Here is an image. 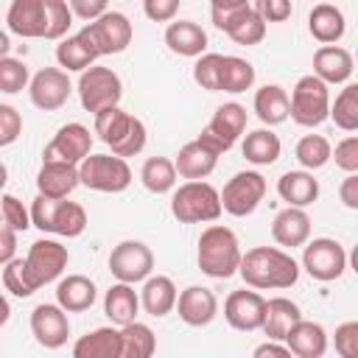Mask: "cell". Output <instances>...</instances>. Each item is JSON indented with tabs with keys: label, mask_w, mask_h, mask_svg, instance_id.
Instances as JSON below:
<instances>
[{
	"label": "cell",
	"mask_w": 358,
	"mask_h": 358,
	"mask_svg": "<svg viewBox=\"0 0 358 358\" xmlns=\"http://www.w3.org/2000/svg\"><path fill=\"white\" fill-rule=\"evenodd\" d=\"M241 280L255 291H282L299 280V263L277 246H255L241 255Z\"/></svg>",
	"instance_id": "cell-1"
},
{
	"label": "cell",
	"mask_w": 358,
	"mask_h": 358,
	"mask_svg": "<svg viewBox=\"0 0 358 358\" xmlns=\"http://www.w3.org/2000/svg\"><path fill=\"white\" fill-rule=\"evenodd\" d=\"M241 241L238 235L224 227V224H210L201 235H199V268L201 274L213 277V280H229L232 274H238L241 266Z\"/></svg>",
	"instance_id": "cell-2"
},
{
	"label": "cell",
	"mask_w": 358,
	"mask_h": 358,
	"mask_svg": "<svg viewBox=\"0 0 358 358\" xmlns=\"http://www.w3.org/2000/svg\"><path fill=\"white\" fill-rule=\"evenodd\" d=\"M92 117H95V134H98V140L106 143L115 157H120V159L137 157L145 148L148 131H145V123L140 117L123 112L120 106L101 109Z\"/></svg>",
	"instance_id": "cell-3"
},
{
	"label": "cell",
	"mask_w": 358,
	"mask_h": 358,
	"mask_svg": "<svg viewBox=\"0 0 358 358\" xmlns=\"http://www.w3.org/2000/svg\"><path fill=\"white\" fill-rule=\"evenodd\" d=\"M31 227L62 238H78L87 229V210L78 201L36 196L31 204Z\"/></svg>",
	"instance_id": "cell-4"
},
{
	"label": "cell",
	"mask_w": 358,
	"mask_h": 358,
	"mask_svg": "<svg viewBox=\"0 0 358 358\" xmlns=\"http://www.w3.org/2000/svg\"><path fill=\"white\" fill-rule=\"evenodd\" d=\"M171 215L179 224H213L221 218V199L210 182H185L173 187Z\"/></svg>",
	"instance_id": "cell-5"
},
{
	"label": "cell",
	"mask_w": 358,
	"mask_h": 358,
	"mask_svg": "<svg viewBox=\"0 0 358 358\" xmlns=\"http://www.w3.org/2000/svg\"><path fill=\"white\" fill-rule=\"evenodd\" d=\"M330 112V87L322 84L316 76H302L288 98V117L296 126L316 129L327 120Z\"/></svg>",
	"instance_id": "cell-6"
},
{
	"label": "cell",
	"mask_w": 358,
	"mask_h": 358,
	"mask_svg": "<svg viewBox=\"0 0 358 358\" xmlns=\"http://www.w3.org/2000/svg\"><path fill=\"white\" fill-rule=\"evenodd\" d=\"M81 39L90 45V50L95 56H115V53H123L129 45H131V22L123 11H106L103 17H98L95 22H87L81 31Z\"/></svg>",
	"instance_id": "cell-7"
},
{
	"label": "cell",
	"mask_w": 358,
	"mask_h": 358,
	"mask_svg": "<svg viewBox=\"0 0 358 358\" xmlns=\"http://www.w3.org/2000/svg\"><path fill=\"white\" fill-rule=\"evenodd\" d=\"M78 182L95 193H123L131 185V168L115 154H90L78 165Z\"/></svg>",
	"instance_id": "cell-8"
},
{
	"label": "cell",
	"mask_w": 358,
	"mask_h": 358,
	"mask_svg": "<svg viewBox=\"0 0 358 358\" xmlns=\"http://www.w3.org/2000/svg\"><path fill=\"white\" fill-rule=\"evenodd\" d=\"M120 98H123V81L112 67L92 64L90 70L81 73V78H78V101H81V106L87 112L98 115L101 109L120 106Z\"/></svg>",
	"instance_id": "cell-9"
},
{
	"label": "cell",
	"mask_w": 358,
	"mask_h": 358,
	"mask_svg": "<svg viewBox=\"0 0 358 358\" xmlns=\"http://www.w3.org/2000/svg\"><path fill=\"white\" fill-rule=\"evenodd\" d=\"M266 190H268V185H266L263 173H257V171H241L218 193L221 213H229L235 218H246V215H252L260 207Z\"/></svg>",
	"instance_id": "cell-10"
},
{
	"label": "cell",
	"mask_w": 358,
	"mask_h": 358,
	"mask_svg": "<svg viewBox=\"0 0 358 358\" xmlns=\"http://www.w3.org/2000/svg\"><path fill=\"white\" fill-rule=\"evenodd\" d=\"M25 263V274L31 280L34 288H42L53 280H59L70 263V252L67 246H62L59 241H50V238H39L31 243L28 255L22 257Z\"/></svg>",
	"instance_id": "cell-11"
},
{
	"label": "cell",
	"mask_w": 358,
	"mask_h": 358,
	"mask_svg": "<svg viewBox=\"0 0 358 358\" xmlns=\"http://www.w3.org/2000/svg\"><path fill=\"white\" fill-rule=\"evenodd\" d=\"M109 271L117 282H145L154 271V252L143 241H120L109 252Z\"/></svg>",
	"instance_id": "cell-12"
},
{
	"label": "cell",
	"mask_w": 358,
	"mask_h": 358,
	"mask_svg": "<svg viewBox=\"0 0 358 358\" xmlns=\"http://www.w3.org/2000/svg\"><path fill=\"white\" fill-rule=\"evenodd\" d=\"M302 268L319 282H333L347 268V252L336 238H313L305 243Z\"/></svg>",
	"instance_id": "cell-13"
},
{
	"label": "cell",
	"mask_w": 358,
	"mask_h": 358,
	"mask_svg": "<svg viewBox=\"0 0 358 358\" xmlns=\"http://www.w3.org/2000/svg\"><path fill=\"white\" fill-rule=\"evenodd\" d=\"M246 106H241V103H235V101H229V103H221L215 112H213V117H210V123L204 126V131L199 134L207 145H213L218 154H227L238 140H241V134L246 131Z\"/></svg>",
	"instance_id": "cell-14"
},
{
	"label": "cell",
	"mask_w": 358,
	"mask_h": 358,
	"mask_svg": "<svg viewBox=\"0 0 358 358\" xmlns=\"http://www.w3.org/2000/svg\"><path fill=\"white\" fill-rule=\"evenodd\" d=\"M92 148V134L84 123H64L53 140L42 151V162H67V165H81L90 157Z\"/></svg>",
	"instance_id": "cell-15"
},
{
	"label": "cell",
	"mask_w": 358,
	"mask_h": 358,
	"mask_svg": "<svg viewBox=\"0 0 358 358\" xmlns=\"http://www.w3.org/2000/svg\"><path fill=\"white\" fill-rule=\"evenodd\" d=\"M73 92V84H70V76L59 67H42L39 73L31 76L28 81V98L36 109L42 112H56L67 103Z\"/></svg>",
	"instance_id": "cell-16"
},
{
	"label": "cell",
	"mask_w": 358,
	"mask_h": 358,
	"mask_svg": "<svg viewBox=\"0 0 358 358\" xmlns=\"http://www.w3.org/2000/svg\"><path fill=\"white\" fill-rule=\"evenodd\" d=\"M263 316H266V299L257 291L241 288L224 299V319L232 330L255 333L263 327Z\"/></svg>",
	"instance_id": "cell-17"
},
{
	"label": "cell",
	"mask_w": 358,
	"mask_h": 358,
	"mask_svg": "<svg viewBox=\"0 0 358 358\" xmlns=\"http://www.w3.org/2000/svg\"><path fill=\"white\" fill-rule=\"evenodd\" d=\"M31 333L39 347L59 350L67 344L70 336V319L56 302H42L31 310Z\"/></svg>",
	"instance_id": "cell-18"
},
{
	"label": "cell",
	"mask_w": 358,
	"mask_h": 358,
	"mask_svg": "<svg viewBox=\"0 0 358 358\" xmlns=\"http://www.w3.org/2000/svg\"><path fill=\"white\" fill-rule=\"evenodd\" d=\"M218 157H221V154H218L213 145H207L201 137H196V140H190V143H185V145L179 148V154H176V159H173L176 176H182V179H187V182H204V179L215 171Z\"/></svg>",
	"instance_id": "cell-19"
},
{
	"label": "cell",
	"mask_w": 358,
	"mask_h": 358,
	"mask_svg": "<svg viewBox=\"0 0 358 358\" xmlns=\"http://www.w3.org/2000/svg\"><path fill=\"white\" fill-rule=\"evenodd\" d=\"M176 313L187 327H207L218 316V299L204 285H187L176 296Z\"/></svg>",
	"instance_id": "cell-20"
},
{
	"label": "cell",
	"mask_w": 358,
	"mask_h": 358,
	"mask_svg": "<svg viewBox=\"0 0 358 358\" xmlns=\"http://www.w3.org/2000/svg\"><path fill=\"white\" fill-rule=\"evenodd\" d=\"M352 53L341 45H322L316 53H313V73L322 84H350L352 78Z\"/></svg>",
	"instance_id": "cell-21"
},
{
	"label": "cell",
	"mask_w": 358,
	"mask_h": 358,
	"mask_svg": "<svg viewBox=\"0 0 358 358\" xmlns=\"http://www.w3.org/2000/svg\"><path fill=\"white\" fill-rule=\"evenodd\" d=\"M6 22L8 31L22 39H45V28H48L45 0H14L8 6Z\"/></svg>",
	"instance_id": "cell-22"
},
{
	"label": "cell",
	"mask_w": 358,
	"mask_h": 358,
	"mask_svg": "<svg viewBox=\"0 0 358 358\" xmlns=\"http://www.w3.org/2000/svg\"><path fill=\"white\" fill-rule=\"evenodd\" d=\"M271 238L285 249L305 246L310 241V215L299 207H282L271 221Z\"/></svg>",
	"instance_id": "cell-23"
},
{
	"label": "cell",
	"mask_w": 358,
	"mask_h": 358,
	"mask_svg": "<svg viewBox=\"0 0 358 358\" xmlns=\"http://www.w3.org/2000/svg\"><path fill=\"white\" fill-rule=\"evenodd\" d=\"M285 347L294 358H322L327 352V330L319 322L310 319H299L288 336H285Z\"/></svg>",
	"instance_id": "cell-24"
},
{
	"label": "cell",
	"mask_w": 358,
	"mask_h": 358,
	"mask_svg": "<svg viewBox=\"0 0 358 358\" xmlns=\"http://www.w3.org/2000/svg\"><path fill=\"white\" fill-rule=\"evenodd\" d=\"M165 45L176 56L199 59L207 50V31L193 20H176L165 28Z\"/></svg>",
	"instance_id": "cell-25"
},
{
	"label": "cell",
	"mask_w": 358,
	"mask_h": 358,
	"mask_svg": "<svg viewBox=\"0 0 358 358\" xmlns=\"http://www.w3.org/2000/svg\"><path fill=\"white\" fill-rule=\"evenodd\" d=\"M78 165L67 162H42L36 173V190L45 199H67L78 187Z\"/></svg>",
	"instance_id": "cell-26"
},
{
	"label": "cell",
	"mask_w": 358,
	"mask_h": 358,
	"mask_svg": "<svg viewBox=\"0 0 358 358\" xmlns=\"http://www.w3.org/2000/svg\"><path fill=\"white\" fill-rule=\"evenodd\" d=\"M95 296H98V288L90 277L84 274H67L59 280L56 285V305L64 310V313H81V310H90L95 305Z\"/></svg>",
	"instance_id": "cell-27"
},
{
	"label": "cell",
	"mask_w": 358,
	"mask_h": 358,
	"mask_svg": "<svg viewBox=\"0 0 358 358\" xmlns=\"http://www.w3.org/2000/svg\"><path fill=\"white\" fill-rule=\"evenodd\" d=\"M176 296H179V291H176V285H173L171 277H165V274H151V277L143 282L140 308H143L148 316L162 319V316H168V313L176 308Z\"/></svg>",
	"instance_id": "cell-28"
},
{
	"label": "cell",
	"mask_w": 358,
	"mask_h": 358,
	"mask_svg": "<svg viewBox=\"0 0 358 358\" xmlns=\"http://www.w3.org/2000/svg\"><path fill=\"white\" fill-rule=\"evenodd\" d=\"M308 31L316 42L322 45H336L344 31H347V20H344V11L333 3H316L308 14Z\"/></svg>",
	"instance_id": "cell-29"
},
{
	"label": "cell",
	"mask_w": 358,
	"mask_h": 358,
	"mask_svg": "<svg viewBox=\"0 0 358 358\" xmlns=\"http://www.w3.org/2000/svg\"><path fill=\"white\" fill-rule=\"evenodd\" d=\"M277 193L288 207L305 210L319 199V179H313V173L308 171H285L277 179Z\"/></svg>",
	"instance_id": "cell-30"
},
{
	"label": "cell",
	"mask_w": 358,
	"mask_h": 358,
	"mask_svg": "<svg viewBox=\"0 0 358 358\" xmlns=\"http://www.w3.org/2000/svg\"><path fill=\"white\" fill-rule=\"evenodd\" d=\"M302 319V310L296 302H291L288 296H274L266 299V316H263V333L268 336V341H285L288 330Z\"/></svg>",
	"instance_id": "cell-31"
},
{
	"label": "cell",
	"mask_w": 358,
	"mask_h": 358,
	"mask_svg": "<svg viewBox=\"0 0 358 358\" xmlns=\"http://www.w3.org/2000/svg\"><path fill=\"white\" fill-rule=\"evenodd\" d=\"M137 310H140V294L134 291V285L115 282L106 291V296H103V313L109 316L112 324L126 327V324L137 322Z\"/></svg>",
	"instance_id": "cell-32"
},
{
	"label": "cell",
	"mask_w": 358,
	"mask_h": 358,
	"mask_svg": "<svg viewBox=\"0 0 358 358\" xmlns=\"http://www.w3.org/2000/svg\"><path fill=\"white\" fill-rule=\"evenodd\" d=\"M120 327H95L73 344V358H117Z\"/></svg>",
	"instance_id": "cell-33"
},
{
	"label": "cell",
	"mask_w": 358,
	"mask_h": 358,
	"mask_svg": "<svg viewBox=\"0 0 358 358\" xmlns=\"http://www.w3.org/2000/svg\"><path fill=\"white\" fill-rule=\"evenodd\" d=\"M255 115L263 126H280L288 120V92L280 87V84H266L255 92Z\"/></svg>",
	"instance_id": "cell-34"
},
{
	"label": "cell",
	"mask_w": 358,
	"mask_h": 358,
	"mask_svg": "<svg viewBox=\"0 0 358 358\" xmlns=\"http://www.w3.org/2000/svg\"><path fill=\"white\" fill-rule=\"evenodd\" d=\"M280 151H282V143L271 129H255L241 143V154L252 165H274L280 159Z\"/></svg>",
	"instance_id": "cell-35"
},
{
	"label": "cell",
	"mask_w": 358,
	"mask_h": 358,
	"mask_svg": "<svg viewBox=\"0 0 358 358\" xmlns=\"http://www.w3.org/2000/svg\"><path fill=\"white\" fill-rule=\"evenodd\" d=\"M232 42H238V45H257V42H263V36H266V22H263V17L257 14V8H255V3H243V8L232 17V22L227 25V31H224Z\"/></svg>",
	"instance_id": "cell-36"
},
{
	"label": "cell",
	"mask_w": 358,
	"mask_h": 358,
	"mask_svg": "<svg viewBox=\"0 0 358 358\" xmlns=\"http://www.w3.org/2000/svg\"><path fill=\"white\" fill-rule=\"evenodd\" d=\"M95 59L98 56L90 50V45L81 39V34L64 36L56 45V62H59V70H64V73H84L95 64Z\"/></svg>",
	"instance_id": "cell-37"
},
{
	"label": "cell",
	"mask_w": 358,
	"mask_h": 358,
	"mask_svg": "<svg viewBox=\"0 0 358 358\" xmlns=\"http://www.w3.org/2000/svg\"><path fill=\"white\" fill-rule=\"evenodd\" d=\"M157 352V336L148 324L131 322L120 327V352L117 358H151Z\"/></svg>",
	"instance_id": "cell-38"
},
{
	"label": "cell",
	"mask_w": 358,
	"mask_h": 358,
	"mask_svg": "<svg viewBox=\"0 0 358 358\" xmlns=\"http://www.w3.org/2000/svg\"><path fill=\"white\" fill-rule=\"evenodd\" d=\"M140 182L148 193H171L176 187V168H173V159L168 157H148L140 168Z\"/></svg>",
	"instance_id": "cell-39"
},
{
	"label": "cell",
	"mask_w": 358,
	"mask_h": 358,
	"mask_svg": "<svg viewBox=\"0 0 358 358\" xmlns=\"http://www.w3.org/2000/svg\"><path fill=\"white\" fill-rule=\"evenodd\" d=\"M330 154H333V145H330V140L322 137V134H305V137L296 143V148H294L296 162H299L302 171H308V173L324 168V165L330 162Z\"/></svg>",
	"instance_id": "cell-40"
},
{
	"label": "cell",
	"mask_w": 358,
	"mask_h": 358,
	"mask_svg": "<svg viewBox=\"0 0 358 358\" xmlns=\"http://www.w3.org/2000/svg\"><path fill=\"white\" fill-rule=\"evenodd\" d=\"M255 84V67L252 62L241 59V56H224V64H221V90L218 92H246L252 90Z\"/></svg>",
	"instance_id": "cell-41"
},
{
	"label": "cell",
	"mask_w": 358,
	"mask_h": 358,
	"mask_svg": "<svg viewBox=\"0 0 358 358\" xmlns=\"http://www.w3.org/2000/svg\"><path fill=\"white\" fill-rule=\"evenodd\" d=\"M327 117L341 131H355L358 129V84H344V90L330 103Z\"/></svg>",
	"instance_id": "cell-42"
},
{
	"label": "cell",
	"mask_w": 358,
	"mask_h": 358,
	"mask_svg": "<svg viewBox=\"0 0 358 358\" xmlns=\"http://www.w3.org/2000/svg\"><path fill=\"white\" fill-rule=\"evenodd\" d=\"M221 64H224L221 53H201L193 64V81L207 92H218L221 90Z\"/></svg>",
	"instance_id": "cell-43"
},
{
	"label": "cell",
	"mask_w": 358,
	"mask_h": 358,
	"mask_svg": "<svg viewBox=\"0 0 358 358\" xmlns=\"http://www.w3.org/2000/svg\"><path fill=\"white\" fill-rule=\"evenodd\" d=\"M31 81V73H28V64L22 59H14V56H6L0 59V90L14 95V92H22Z\"/></svg>",
	"instance_id": "cell-44"
},
{
	"label": "cell",
	"mask_w": 358,
	"mask_h": 358,
	"mask_svg": "<svg viewBox=\"0 0 358 358\" xmlns=\"http://www.w3.org/2000/svg\"><path fill=\"white\" fill-rule=\"evenodd\" d=\"M45 14H48V28H45V39H64L70 25H73V14L67 8V0H45Z\"/></svg>",
	"instance_id": "cell-45"
},
{
	"label": "cell",
	"mask_w": 358,
	"mask_h": 358,
	"mask_svg": "<svg viewBox=\"0 0 358 358\" xmlns=\"http://www.w3.org/2000/svg\"><path fill=\"white\" fill-rule=\"evenodd\" d=\"M3 285H6V291H11V294L20 296V299H25V296H31V294L36 291V288L31 285L28 274H25L22 257H14L11 263L3 266Z\"/></svg>",
	"instance_id": "cell-46"
},
{
	"label": "cell",
	"mask_w": 358,
	"mask_h": 358,
	"mask_svg": "<svg viewBox=\"0 0 358 358\" xmlns=\"http://www.w3.org/2000/svg\"><path fill=\"white\" fill-rule=\"evenodd\" d=\"M0 215H3V224H8L14 232H25L31 227V213L25 210V204L11 196V193H3L0 196Z\"/></svg>",
	"instance_id": "cell-47"
},
{
	"label": "cell",
	"mask_w": 358,
	"mask_h": 358,
	"mask_svg": "<svg viewBox=\"0 0 358 358\" xmlns=\"http://www.w3.org/2000/svg\"><path fill=\"white\" fill-rule=\"evenodd\" d=\"M333 347L338 358H358V322H341L333 336Z\"/></svg>",
	"instance_id": "cell-48"
},
{
	"label": "cell",
	"mask_w": 358,
	"mask_h": 358,
	"mask_svg": "<svg viewBox=\"0 0 358 358\" xmlns=\"http://www.w3.org/2000/svg\"><path fill=\"white\" fill-rule=\"evenodd\" d=\"M330 159H336V168H341L344 173H358V137L350 134L341 143H336Z\"/></svg>",
	"instance_id": "cell-49"
},
{
	"label": "cell",
	"mask_w": 358,
	"mask_h": 358,
	"mask_svg": "<svg viewBox=\"0 0 358 358\" xmlns=\"http://www.w3.org/2000/svg\"><path fill=\"white\" fill-rule=\"evenodd\" d=\"M22 134V115L11 103H0V145H11Z\"/></svg>",
	"instance_id": "cell-50"
},
{
	"label": "cell",
	"mask_w": 358,
	"mask_h": 358,
	"mask_svg": "<svg viewBox=\"0 0 358 358\" xmlns=\"http://www.w3.org/2000/svg\"><path fill=\"white\" fill-rule=\"evenodd\" d=\"M67 8L73 14V20L81 17L84 22H95L98 17H103L109 11V6L103 0H67Z\"/></svg>",
	"instance_id": "cell-51"
},
{
	"label": "cell",
	"mask_w": 358,
	"mask_h": 358,
	"mask_svg": "<svg viewBox=\"0 0 358 358\" xmlns=\"http://www.w3.org/2000/svg\"><path fill=\"white\" fill-rule=\"evenodd\" d=\"M243 3H246V0H215V3L210 6L213 25H215L218 31H227V25H229V22H232V17L243 8Z\"/></svg>",
	"instance_id": "cell-52"
},
{
	"label": "cell",
	"mask_w": 358,
	"mask_h": 358,
	"mask_svg": "<svg viewBox=\"0 0 358 358\" xmlns=\"http://www.w3.org/2000/svg\"><path fill=\"white\" fill-rule=\"evenodd\" d=\"M143 11L151 22H171L179 14V3L176 0H145Z\"/></svg>",
	"instance_id": "cell-53"
},
{
	"label": "cell",
	"mask_w": 358,
	"mask_h": 358,
	"mask_svg": "<svg viewBox=\"0 0 358 358\" xmlns=\"http://www.w3.org/2000/svg\"><path fill=\"white\" fill-rule=\"evenodd\" d=\"M255 8L263 17V22H285L294 11L288 0H260V3H255Z\"/></svg>",
	"instance_id": "cell-54"
},
{
	"label": "cell",
	"mask_w": 358,
	"mask_h": 358,
	"mask_svg": "<svg viewBox=\"0 0 358 358\" xmlns=\"http://www.w3.org/2000/svg\"><path fill=\"white\" fill-rule=\"evenodd\" d=\"M17 257V232L0 221V266L11 263Z\"/></svg>",
	"instance_id": "cell-55"
},
{
	"label": "cell",
	"mask_w": 358,
	"mask_h": 358,
	"mask_svg": "<svg viewBox=\"0 0 358 358\" xmlns=\"http://www.w3.org/2000/svg\"><path fill=\"white\" fill-rule=\"evenodd\" d=\"M338 199L347 210H358V173H347L338 185Z\"/></svg>",
	"instance_id": "cell-56"
},
{
	"label": "cell",
	"mask_w": 358,
	"mask_h": 358,
	"mask_svg": "<svg viewBox=\"0 0 358 358\" xmlns=\"http://www.w3.org/2000/svg\"><path fill=\"white\" fill-rule=\"evenodd\" d=\"M252 358H294V355L288 352V347L282 341H263L255 347Z\"/></svg>",
	"instance_id": "cell-57"
},
{
	"label": "cell",
	"mask_w": 358,
	"mask_h": 358,
	"mask_svg": "<svg viewBox=\"0 0 358 358\" xmlns=\"http://www.w3.org/2000/svg\"><path fill=\"white\" fill-rule=\"evenodd\" d=\"M8 319H11V305H8V299H6L3 291H0V327H3Z\"/></svg>",
	"instance_id": "cell-58"
},
{
	"label": "cell",
	"mask_w": 358,
	"mask_h": 358,
	"mask_svg": "<svg viewBox=\"0 0 358 358\" xmlns=\"http://www.w3.org/2000/svg\"><path fill=\"white\" fill-rule=\"evenodd\" d=\"M8 50H11V39H8V34H6V31H0V59H6V56H8Z\"/></svg>",
	"instance_id": "cell-59"
},
{
	"label": "cell",
	"mask_w": 358,
	"mask_h": 358,
	"mask_svg": "<svg viewBox=\"0 0 358 358\" xmlns=\"http://www.w3.org/2000/svg\"><path fill=\"white\" fill-rule=\"evenodd\" d=\"M6 182H8V168H6L3 162H0V190L6 187Z\"/></svg>",
	"instance_id": "cell-60"
},
{
	"label": "cell",
	"mask_w": 358,
	"mask_h": 358,
	"mask_svg": "<svg viewBox=\"0 0 358 358\" xmlns=\"http://www.w3.org/2000/svg\"><path fill=\"white\" fill-rule=\"evenodd\" d=\"M0 148H3V145H0Z\"/></svg>",
	"instance_id": "cell-61"
}]
</instances>
